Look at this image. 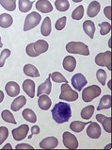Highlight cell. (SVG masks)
Instances as JSON below:
<instances>
[{
  "instance_id": "cell-1",
  "label": "cell",
  "mask_w": 112,
  "mask_h": 150,
  "mask_svg": "<svg viewBox=\"0 0 112 150\" xmlns=\"http://www.w3.org/2000/svg\"><path fill=\"white\" fill-rule=\"evenodd\" d=\"M52 116L58 124H63L69 121L72 116L71 106L65 102L57 103L52 110Z\"/></svg>"
},
{
  "instance_id": "cell-2",
  "label": "cell",
  "mask_w": 112,
  "mask_h": 150,
  "mask_svg": "<svg viewBox=\"0 0 112 150\" xmlns=\"http://www.w3.org/2000/svg\"><path fill=\"white\" fill-rule=\"evenodd\" d=\"M66 50L71 54H80L84 56L89 55V47L82 42H70L66 45Z\"/></svg>"
},
{
  "instance_id": "cell-3",
  "label": "cell",
  "mask_w": 112,
  "mask_h": 150,
  "mask_svg": "<svg viewBox=\"0 0 112 150\" xmlns=\"http://www.w3.org/2000/svg\"><path fill=\"white\" fill-rule=\"evenodd\" d=\"M59 98L61 100H65L68 102L76 101L78 98V93L74 91L68 83H63L61 85V93L59 95Z\"/></svg>"
},
{
  "instance_id": "cell-4",
  "label": "cell",
  "mask_w": 112,
  "mask_h": 150,
  "mask_svg": "<svg viewBox=\"0 0 112 150\" xmlns=\"http://www.w3.org/2000/svg\"><path fill=\"white\" fill-rule=\"evenodd\" d=\"M42 20V16L36 11L30 12L28 15H27L24 24V31L31 30L34 28H36L37 25L40 24Z\"/></svg>"
},
{
  "instance_id": "cell-5",
  "label": "cell",
  "mask_w": 112,
  "mask_h": 150,
  "mask_svg": "<svg viewBox=\"0 0 112 150\" xmlns=\"http://www.w3.org/2000/svg\"><path fill=\"white\" fill-rule=\"evenodd\" d=\"M102 90L97 85H92L83 90L82 93V99L84 102H90L94 98L98 97L101 95Z\"/></svg>"
},
{
  "instance_id": "cell-6",
  "label": "cell",
  "mask_w": 112,
  "mask_h": 150,
  "mask_svg": "<svg viewBox=\"0 0 112 150\" xmlns=\"http://www.w3.org/2000/svg\"><path fill=\"white\" fill-rule=\"evenodd\" d=\"M95 63L99 66H106L108 70H111V52L106 51V52L99 53L95 57Z\"/></svg>"
},
{
  "instance_id": "cell-7",
  "label": "cell",
  "mask_w": 112,
  "mask_h": 150,
  "mask_svg": "<svg viewBox=\"0 0 112 150\" xmlns=\"http://www.w3.org/2000/svg\"><path fill=\"white\" fill-rule=\"evenodd\" d=\"M62 139H63V144L64 146L69 149H76L78 147V141H77L76 137L70 133V132H64L62 135Z\"/></svg>"
},
{
  "instance_id": "cell-8",
  "label": "cell",
  "mask_w": 112,
  "mask_h": 150,
  "mask_svg": "<svg viewBox=\"0 0 112 150\" xmlns=\"http://www.w3.org/2000/svg\"><path fill=\"white\" fill-rule=\"evenodd\" d=\"M88 83L87 79L85 78V76L81 73H77V74L74 75L72 78V84L74 88L75 89V91H81L83 89L84 86H86Z\"/></svg>"
},
{
  "instance_id": "cell-9",
  "label": "cell",
  "mask_w": 112,
  "mask_h": 150,
  "mask_svg": "<svg viewBox=\"0 0 112 150\" xmlns=\"http://www.w3.org/2000/svg\"><path fill=\"white\" fill-rule=\"evenodd\" d=\"M28 131H29V127L27 125H22L19 127L12 129L11 133H12V136H13V139L15 141L20 142V141H22L27 136Z\"/></svg>"
},
{
  "instance_id": "cell-10",
  "label": "cell",
  "mask_w": 112,
  "mask_h": 150,
  "mask_svg": "<svg viewBox=\"0 0 112 150\" xmlns=\"http://www.w3.org/2000/svg\"><path fill=\"white\" fill-rule=\"evenodd\" d=\"M87 135L92 139H98L101 136V127L96 122H90L87 128Z\"/></svg>"
},
{
  "instance_id": "cell-11",
  "label": "cell",
  "mask_w": 112,
  "mask_h": 150,
  "mask_svg": "<svg viewBox=\"0 0 112 150\" xmlns=\"http://www.w3.org/2000/svg\"><path fill=\"white\" fill-rule=\"evenodd\" d=\"M58 140L56 137L51 136L41 141L40 147L42 149H54L58 146Z\"/></svg>"
},
{
  "instance_id": "cell-12",
  "label": "cell",
  "mask_w": 112,
  "mask_h": 150,
  "mask_svg": "<svg viewBox=\"0 0 112 150\" xmlns=\"http://www.w3.org/2000/svg\"><path fill=\"white\" fill-rule=\"evenodd\" d=\"M5 91L8 96L15 97L20 93V86L15 81H10L5 85Z\"/></svg>"
},
{
  "instance_id": "cell-13",
  "label": "cell",
  "mask_w": 112,
  "mask_h": 150,
  "mask_svg": "<svg viewBox=\"0 0 112 150\" xmlns=\"http://www.w3.org/2000/svg\"><path fill=\"white\" fill-rule=\"evenodd\" d=\"M51 91H52V83H51V78L49 76L48 79H46V80L44 83H42L40 86L38 87L37 91V96H40L42 95H50Z\"/></svg>"
},
{
  "instance_id": "cell-14",
  "label": "cell",
  "mask_w": 112,
  "mask_h": 150,
  "mask_svg": "<svg viewBox=\"0 0 112 150\" xmlns=\"http://www.w3.org/2000/svg\"><path fill=\"white\" fill-rule=\"evenodd\" d=\"M36 8L42 13H49L53 11V6L48 0H38L36 2Z\"/></svg>"
},
{
  "instance_id": "cell-15",
  "label": "cell",
  "mask_w": 112,
  "mask_h": 150,
  "mask_svg": "<svg viewBox=\"0 0 112 150\" xmlns=\"http://www.w3.org/2000/svg\"><path fill=\"white\" fill-rule=\"evenodd\" d=\"M23 90L30 98H33L35 96V82L30 79H25L23 83Z\"/></svg>"
},
{
  "instance_id": "cell-16",
  "label": "cell",
  "mask_w": 112,
  "mask_h": 150,
  "mask_svg": "<svg viewBox=\"0 0 112 150\" xmlns=\"http://www.w3.org/2000/svg\"><path fill=\"white\" fill-rule=\"evenodd\" d=\"M96 120L99 123L102 124L104 129L107 133H111V117L105 116V115H103V114H97Z\"/></svg>"
},
{
  "instance_id": "cell-17",
  "label": "cell",
  "mask_w": 112,
  "mask_h": 150,
  "mask_svg": "<svg viewBox=\"0 0 112 150\" xmlns=\"http://www.w3.org/2000/svg\"><path fill=\"white\" fill-rule=\"evenodd\" d=\"M63 68L68 72H73L75 69L76 66V59L73 56H67L64 58L62 62Z\"/></svg>"
},
{
  "instance_id": "cell-18",
  "label": "cell",
  "mask_w": 112,
  "mask_h": 150,
  "mask_svg": "<svg viewBox=\"0 0 112 150\" xmlns=\"http://www.w3.org/2000/svg\"><path fill=\"white\" fill-rule=\"evenodd\" d=\"M38 105L40 107V109L42 110H47L50 109L51 105H52V102L51 99L48 97L47 95H42L39 96L38 99Z\"/></svg>"
},
{
  "instance_id": "cell-19",
  "label": "cell",
  "mask_w": 112,
  "mask_h": 150,
  "mask_svg": "<svg viewBox=\"0 0 112 150\" xmlns=\"http://www.w3.org/2000/svg\"><path fill=\"white\" fill-rule=\"evenodd\" d=\"M33 47H34V50H35L39 55H41L42 53H45L46 51L48 50L49 45H48V42L44 40H38L36 42H34Z\"/></svg>"
},
{
  "instance_id": "cell-20",
  "label": "cell",
  "mask_w": 112,
  "mask_h": 150,
  "mask_svg": "<svg viewBox=\"0 0 112 150\" xmlns=\"http://www.w3.org/2000/svg\"><path fill=\"white\" fill-rule=\"evenodd\" d=\"M25 103H27V98H25L24 96H20L12 101L11 105V109L13 111H18L25 105Z\"/></svg>"
},
{
  "instance_id": "cell-21",
  "label": "cell",
  "mask_w": 112,
  "mask_h": 150,
  "mask_svg": "<svg viewBox=\"0 0 112 150\" xmlns=\"http://www.w3.org/2000/svg\"><path fill=\"white\" fill-rule=\"evenodd\" d=\"M83 29L85 33L90 38L92 39L94 37V32H95V25L90 20H86L83 23Z\"/></svg>"
},
{
  "instance_id": "cell-22",
  "label": "cell",
  "mask_w": 112,
  "mask_h": 150,
  "mask_svg": "<svg viewBox=\"0 0 112 150\" xmlns=\"http://www.w3.org/2000/svg\"><path fill=\"white\" fill-rule=\"evenodd\" d=\"M13 24V18L8 13H2L0 15V27L2 28H8Z\"/></svg>"
},
{
  "instance_id": "cell-23",
  "label": "cell",
  "mask_w": 112,
  "mask_h": 150,
  "mask_svg": "<svg viewBox=\"0 0 112 150\" xmlns=\"http://www.w3.org/2000/svg\"><path fill=\"white\" fill-rule=\"evenodd\" d=\"M23 71L25 73V75L27 76H31V78H39V76H40V73H39L38 69L30 63L25 64L24 66Z\"/></svg>"
},
{
  "instance_id": "cell-24",
  "label": "cell",
  "mask_w": 112,
  "mask_h": 150,
  "mask_svg": "<svg viewBox=\"0 0 112 150\" xmlns=\"http://www.w3.org/2000/svg\"><path fill=\"white\" fill-rule=\"evenodd\" d=\"M100 10H101L100 3H99L98 1H92L89 5V8H88V11H87L88 16H89V17H95L99 13Z\"/></svg>"
},
{
  "instance_id": "cell-25",
  "label": "cell",
  "mask_w": 112,
  "mask_h": 150,
  "mask_svg": "<svg viewBox=\"0 0 112 150\" xmlns=\"http://www.w3.org/2000/svg\"><path fill=\"white\" fill-rule=\"evenodd\" d=\"M111 108V96L106 95L104 96L100 100L99 106L97 108V110H107Z\"/></svg>"
},
{
  "instance_id": "cell-26",
  "label": "cell",
  "mask_w": 112,
  "mask_h": 150,
  "mask_svg": "<svg viewBox=\"0 0 112 150\" xmlns=\"http://www.w3.org/2000/svg\"><path fill=\"white\" fill-rule=\"evenodd\" d=\"M41 32L44 36H49L51 33V20L48 16L45 17L41 27Z\"/></svg>"
},
{
  "instance_id": "cell-27",
  "label": "cell",
  "mask_w": 112,
  "mask_h": 150,
  "mask_svg": "<svg viewBox=\"0 0 112 150\" xmlns=\"http://www.w3.org/2000/svg\"><path fill=\"white\" fill-rule=\"evenodd\" d=\"M23 117L27 120V122L30 123H35L37 121V116H36V113L34 112L32 110L30 109H25L22 112Z\"/></svg>"
},
{
  "instance_id": "cell-28",
  "label": "cell",
  "mask_w": 112,
  "mask_h": 150,
  "mask_svg": "<svg viewBox=\"0 0 112 150\" xmlns=\"http://www.w3.org/2000/svg\"><path fill=\"white\" fill-rule=\"evenodd\" d=\"M55 7L58 11H67L70 8V3L68 0H56Z\"/></svg>"
},
{
  "instance_id": "cell-29",
  "label": "cell",
  "mask_w": 112,
  "mask_h": 150,
  "mask_svg": "<svg viewBox=\"0 0 112 150\" xmlns=\"http://www.w3.org/2000/svg\"><path fill=\"white\" fill-rule=\"evenodd\" d=\"M0 5L8 11H13L16 8V0H0Z\"/></svg>"
},
{
  "instance_id": "cell-30",
  "label": "cell",
  "mask_w": 112,
  "mask_h": 150,
  "mask_svg": "<svg viewBox=\"0 0 112 150\" xmlns=\"http://www.w3.org/2000/svg\"><path fill=\"white\" fill-rule=\"evenodd\" d=\"M33 5V1H30V0H19V10L20 11L24 12H28L32 8Z\"/></svg>"
},
{
  "instance_id": "cell-31",
  "label": "cell",
  "mask_w": 112,
  "mask_h": 150,
  "mask_svg": "<svg viewBox=\"0 0 112 150\" xmlns=\"http://www.w3.org/2000/svg\"><path fill=\"white\" fill-rule=\"evenodd\" d=\"M89 123H85V122H81V121H74L71 123L70 128L73 131L76 132V133H79V132H81L84 129L86 125H87V124H89Z\"/></svg>"
},
{
  "instance_id": "cell-32",
  "label": "cell",
  "mask_w": 112,
  "mask_h": 150,
  "mask_svg": "<svg viewBox=\"0 0 112 150\" xmlns=\"http://www.w3.org/2000/svg\"><path fill=\"white\" fill-rule=\"evenodd\" d=\"M1 117H2V119L4 120V121L7 122V123L13 124V125H16V124H17L16 120H15V118L13 116V114H12L11 111L8 110H5L2 111Z\"/></svg>"
},
{
  "instance_id": "cell-33",
  "label": "cell",
  "mask_w": 112,
  "mask_h": 150,
  "mask_svg": "<svg viewBox=\"0 0 112 150\" xmlns=\"http://www.w3.org/2000/svg\"><path fill=\"white\" fill-rule=\"evenodd\" d=\"M93 112H94V107L92 105L87 106L81 110V117L85 120H89L92 118Z\"/></svg>"
},
{
  "instance_id": "cell-34",
  "label": "cell",
  "mask_w": 112,
  "mask_h": 150,
  "mask_svg": "<svg viewBox=\"0 0 112 150\" xmlns=\"http://www.w3.org/2000/svg\"><path fill=\"white\" fill-rule=\"evenodd\" d=\"M50 78L53 79L54 82H57V83H68V80L65 79V76H64L61 73L59 72H54L52 74L50 75Z\"/></svg>"
},
{
  "instance_id": "cell-35",
  "label": "cell",
  "mask_w": 112,
  "mask_h": 150,
  "mask_svg": "<svg viewBox=\"0 0 112 150\" xmlns=\"http://www.w3.org/2000/svg\"><path fill=\"white\" fill-rule=\"evenodd\" d=\"M83 16H84V7L83 6H78L77 8H75V10L73 11V13H72V18L76 21L81 20Z\"/></svg>"
},
{
  "instance_id": "cell-36",
  "label": "cell",
  "mask_w": 112,
  "mask_h": 150,
  "mask_svg": "<svg viewBox=\"0 0 112 150\" xmlns=\"http://www.w3.org/2000/svg\"><path fill=\"white\" fill-rule=\"evenodd\" d=\"M99 27H100V34L101 35H106L108 34L111 30V25L108 22H103L101 24H99Z\"/></svg>"
},
{
  "instance_id": "cell-37",
  "label": "cell",
  "mask_w": 112,
  "mask_h": 150,
  "mask_svg": "<svg viewBox=\"0 0 112 150\" xmlns=\"http://www.w3.org/2000/svg\"><path fill=\"white\" fill-rule=\"evenodd\" d=\"M11 50L10 49H4L1 53H0V68H2L5 65L6 59L11 56Z\"/></svg>"
},
{
  "instance_id": "cell-38",
  "label": "cell",
  "mask_w": 112,
  "mask_h": 150,
  "mask_svg": "<svg viewBox=\"0 0 112 150\" xmlns=\"http://www.w3.org/2000/svg\"><path fill=\"white\" fill-rule=\"evenodd\" d=\"M106 76H107V75H106V71L103 69H99L96 73V78L102 85H106Z\"/></svg>"
},
{
  "instance_id": "cell-39",
  "label": "cell",
  "mask_w": 112,
  "mask_h": 150,
  "mask_svg": "<svg viewBox=\"0 0 112 150\" xmlns=\"http://www.w3.org/2000/svg\"><path fill=\"white\" fill-rule=\"evenodd\" d=\"M66 22H67V18L65 16H63L61 17V18H59L57 22H56L55 24V28L57 30H62V29L65 28V25H66Z\"/></svg>"
},
{
  "instance_id": "cell-40",
  "label": "cell",
  "mask_w": 112,
  "mask_h": 150,
  "mask_svg": "<svg viewBox=\"0 0 112 150\" xmlns=\"http://www.w3.org/2000/svg\"><path fill=\"white\" fill-rule=\"evenodd\" d=\"M8 136V129L6 127H0V145L7 140Z\"/></svg>"
},
{
  "instance_id": "cell-41",
  "label": "cell",
  "mask_w": 112,
  "mask_h": 150,
  "mask_svg": "<svg viewBox=\"0 0 112 150\" xmlns=\"http://www.w3.org/2000/svg\"><path fill=\"white\" fill-rule=\"evenodd\" d=\"M33 45H34V42H30L29 45H27V48H25V51H27V54L29 56V57L35 58V57H38L39 54L36 52L35 50H34Z\"/></svg>"
},
{
  "instance_id": "cell-42",
  "label": "cell",
  "mask_w": 112,
  "mask_h": 150,
  "mask_svg": "<svg viewBox=\"0 0 112 150\" xmlns=\"http://www.w3.org/2000/svg\"><path fill=\"white\" fill-rule=\"evenodd\" d=\"M39 133H40V127L38 126H33L31 127V134L28 136V139H31L34 134H39Z\"/></svg>"
},
{
  "instance_id": "cell-43",
  "label": "cell",
  "mask_w": 112,
  "mask_h": 150,
  "mask_svg": "<svg viewBox=\"0 0 112 150\" xmlns=\"http://www.w3.org/2000/svg\"><path fill=\"white\" fill-rule=\"evenodd\" d=\"M104 13L107 17V19H109V20L111 19V7L110 6H107V7L105 8Z\"/></svg>"
},
{
  "instance_id": "cell-44",
  "label": "cell",
  "mask_w": 112,
  "mask_h": 150,
  "mask_svg": "<svg viewBox=\"0 0 112 150\" xmlns=\"http://www.w3.org/2000/svg\"><path fill=\"white\" fill-rule=\"evenodd\" d=\"M22 148H27V149H33V146L27 144H19L16 145V149H22Z\"/></svg>"
},
{
  "instance_id": "cell-45",
  "label": "cell",
  "mask_w": 112,
  "mask_h": 150,
  "mask_svg": "<svg viewBox=\"0 0 112 150\" xmlns=\"http://www.w3.org/2000/svg\"><path fill=\"white\" fill-rule=\"evenodd\" d=\"M4 99V93L2 91H0V103H1Z\"/></svg>"
},
{
  "instance_id": "cell-46",
  "label": "cell",
  "mask_w": 112,
  "mask_h": 150,
  "mask_svg": "<svg viewBox=\"0 0 112 150\" xmlns=\"http://www.w3.org/2000/svg\"><path fill=\"white\" fill-rule=\"evenodd\" d=\"M7 148H8V149H11V148H12V146L11 145V144H6L5 146L3 147V149H7Z\"/></svg>"
},
{
  "instance_id": "cell-47",
  "label": "cell",
  "mask_w": 112,
  "mask_h": 150,
  "mask_svg": "<svg viewBox=\"0 0 112 150\" xmlns=\"http://www.w3.org/2000/svg\"><path fill=\"white\" fill-rule=\"evenodd\" d=\"M107 86H108V88H109V89H111V80H110V81H108V83H107Z\"/></svg>"
},
{
  "instance_id": "cell-48",
  "label": "cell",
  "mask_w": 112,
  "mask_h": 150,
  "mask_svg": "<svg viewBox=\"0 0 112 150\" xmlns=\"http://www.w3.org/2000/svg\"><path fill=\"white\" fill-rule=\"evenodd\" d=\"M74 2H75V3H78V2H81L82 0H73Z\"/></svg>"
},
{
  "instance_id": "cell-49",
  "label": "cell",
  "mask_w": 112,
  "mask_h": 150,
  "mask_svg": "<svg viewBox=\"0 0 112 150\" xmlns=\"http://www.w3.org/2000/svg\"><path fill=\"white\" fill-rule=\"evenodd\" d=\"M105 148H111V146H110V144H108V145H106V146Z\"/></svg>"
},
{
  "instance_id": "cell-50",
  "label": "cell",
  "mask_w": 112,
  "mask_h": 150,
  "mask_svg": "<svg viewBox=\"0 0 112 150\" xmlns=\"http://www.w3.org/2000/svg\"><path fill=\"white\" fill-rule=\"evenodd\" d=\"M0 44H1V37H0Z\"/></svg>"
}]
</instances>
